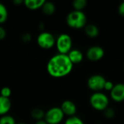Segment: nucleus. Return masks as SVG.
<instances>
[{"mask_svg":"<svg viewBox=\"0 0 124 124\" xmlns=\"http://www.w3.org/2000/svg\"><path fill=\"white\" fill-rule=\"evenodd\" d=\"M110 97L116 102L124 101V84H117L110 91Z\"/></svg>","mask_w":124,"mask_h":124,"instance_id":"obj_9","label":"nucleus"},{"mask_svg":"<svg viewBox=\"0 0 124 124\" xmlns=\"http://www.w3.org/2000/svg\"><path fill=\"white\" fill-rule=\"evenodd\" d=\"M12 107L9 98H5L0 96V116L7 115Z\"/></svg>","mask_w":124,"mask_h":124,"instance_id":"obj_12","label":"nucleus"},{"mask_svg":"<svg viewBox=\"0 0 124 124\" xmlns=\"http://www.w3.org/2000/svg\"><path fill=\"white\" fill-rule=\"evenodd\" d=\"M64 116L65 115L60 108L54 107L45 113L44 120L48 124H59L62 121Z\"/></svg>","mask_w":124,"mask_h":124,"instance_id":"obj_5","label":"nucleus"},{"mask_svg":"<svg viewBox=\"0 0 124 124\" xmlns=\"http://www.w3.org/2000/svg\"><path fill=\"white\" fill-rule=\"evenodd\" d=\"M73 41L71 37L67 33L60 34L56 39L55 46L59 54H68L72 49Z\"/></svg>","mask_w":124,"mask_h":124,"instance_id":"obj_4","label":"nucleus"},{"mask_svg":"<svg viewBox=\"0 0 124 124\" xmlns=\"http://www.w3.org/2000/svg\"><path fill=\"white\" fill-rule=\"evenodd\" d=\"M41 9H42L43 13L46 15H52V14L54 13V12L56 10L55 5L52 1H45V3L42 6Z\"/></svg>","mask_w":124,"mask_h":124,"instance_id":"obj_15","label":"nucleus"},{"mask_svg":"<svg viewBox=\"0 0 124 124\" xmlns=\"http://www.w3.org/2000/svg\"><path fill=\"white\" fill-rule=\"evenodd\" d=\"M106 81L107 80L102 75H93L89 78L87 81V86L91 90L95 92H100V91L104 89Z\"/></svg>","mask_w":124,"mask_h":124,"instance_id":"obj_7","label":"nucleus"},{"mask_svg":"<svg viewBox=\"0 0 124 124\" xmlns=\"http://www.w3.org/2000/svg\"><path fill=\"white\" fill-rule=\"evenodd\" d=\"M64 124H84V123L80 118L77 116H72L67 118Z\"/></svg>","mask_w":124,"mask_h":124,"instance_id":"obj_20","label":"nucleus"},{"mask_svg":"<svg viewBox=\"0 0 124 124\" xmlns=\"http://www.w3.org/2000/svg\"><path fill=\"white\" fill-rule=\"evenodd\" d=\"M73 67V65L67 54L58 53L49 60L46 65V70L52 77L60 78L70 73Z\"/></svg>","mask_w":124,"mask_h":124,"instance_id":"obj_1","label":"nucleus"},{"mask_svg":"<svg viewBox=\"0 0 124 124\" xmlns=\"http://www.w3.org/2000/svg\"><path fill=\"white\" fill-rule=\"evenodd\" d=\"M86 0H75L73 2V7L76 11H82L86 7Z\"/></svg>","mask_w":124,"mask_h":124,"instance_id":"obj_18","label":"nucleus"},{"mask_svg":"<svg viewBox=\"0 0 124 124\" xmlns=\"http://www.w3.org/2000/svg\"><path fill=\"white\" fill-rule=\"evenodd\" d=\"M22 39H23V41L28 42V41H30L31 40V36L29 33H25L22 36Z\"/></svg>","mask_w":124,"mask_h":124,"instance_id":"obj_26","label":"nucleus"},{"mask_svg":"<svg viewBox=\"0 0 124 124\" xmlns=\"http://www.w3.org/2000/svg\"><path fill=\"white\" fill-rule=\"evenodd\" d=\"M0 96L1 97H5V98H9V97L11 96L12 94V90L9 87H7V86H4L3 87L1 91H0Z\"/></svg>","mask_w":124,"mask_h":124,"instance_id":"obj_21","label":"nucleus"},{"mask_svg":"<svg viewBox=\"0 0 124 124\" xmlns=\"http://www.w3.org/2000/svg\"><path fill=\"white\" fill-rule=\"evenodd\" d=\"M105 55L104 49L100 46H92L89 47L86 53V56L89 60L95 62L103 58Z\"/></svg>","mask_w":124,"mask_h":124,"instance_id":"obj_8","label":"nucleus"},{"mask_svg":"<svg viewBox=\"0 0 124 124\" xmlns=\"http://www.w3.org/2000/svg\"><path fill=\"white\" fill-rule=\"evenodd\" d=\"M67 55L73 65L81 62L84 59L83 53L78 49H71Z\"/></svg>","mask_w":124,"mask_h":124,"instance_id":"obj_11","label":"nucleus"},{"mask_svg":"<svg viewBox=\"0 0 124 124\" xmlns=\"http://www.w3.org/2000/svg\"><path fill=\"white\" fill-rule=\"evenodd\" d=\"M24 2V1H22V0H14L13 1V3L15 4L16 5H20L21 4H23Z\"/></svg>","mask_w":124,"mask_h":124,"instance_id":"obj_27","label":"nucleus"},{"mask_svg":"<svg viewBox=\"0 0 124 124\" xmlns=\"http://www.w3.org/2000/svg\"><path fill=\"white\" fill-rule=\"evenodd\" d=\"M23 124V123H19V124Z\"/></svg>","mask_w":124,"mask_h":124,"instance_id":"obj_29","label":"nucleus"},{"mask_svg":"<svg viewBox=\"0 0 124 124\" xmlns=\"http://www.w3.org/2000/svg\"><path fill=\"white\" fill-rule=\"evenodd\" d=\"M118 13L121 16L124 17V1L121 2L118 6Z\"/></svg>","mask_w":124,"mask_h":124,"instance_id":"obj_25","label":"nucleus"},{"mask_svg":"<svg viewBox=\"0 0 124 124\" xmlns=\"http://www.w3.org/2000/svg\"><path fill=\"white\" fill-rule=\"evenodd\" d=\"M31 117L36 120L37 121H41L44 120V116H45V113L42 109L40 108H34L33 110H32L31 113Z\"/></svg>","mask_w":124,"mask_h":124,"instance_id":"obj_16","label":"nucleus"},{"mask_svg":"<svg viewBox=\"0 0 124 124\" xmlns=\"http://www.w3.org/2000/svg\"><path fill=\"white\" fill-rule=\"evenodd\" d=\"M45 1H46L44 0H25L23 4L28 9L31 10H36L41 8Z\"/></svg>","mask_w":124,"mask_h":124,"instance_id":"obj_13","label":"nucleus"},{"mask_svg":"<svg viewBox=\"0 0 124 124\" xmlns=\"http://www.w3.org/2000/svg\"><path fill=\"white\" fill-rule=\"evenodd\" d=\"M86 16L82 11L73 10L70 12L66 17L68 25L74 29H80L84 28L86 25Z\"/></svg>","mask_w":124,"mask_h":124,"instance_id":"obj_2","label":"nucleus"},{"mask_svg":"<svg viewBox=\"0 0 124 124\" xmlns=\"http://www.w3.org/2000/svg\"><path fill=\"white\" fill-rule=\"evenodd\" d=\"M84 32L89 38H95L99 35V28L94 24H88L84 27Z\"/></svg>","mask_w":124,"mask_h":124,"instance_id":"obj_14","label":"nucleus"},{"mask_svg":"<svg viewBox=\"0 0 124 124\" xmlns=\"http://www.w3.org/2000/svg\"><path fill=\"white\" fill-rule=\"evenodd\" d=\"M104 115L105 116L108 118V119H112L115 117V115H116V113H115V110L111 108H106L105 110H104Z\"/></svg>","mask_w":124,"mask_h":124,"instance_id":"obj_22","label":"nucleus"},{"mask_svg":"<svg viewBox=\"0 0 124 124\" xmlns=\"http://www.w3.org/2000/svg\"><path fill=\"white\" fill-rule=\"evenodd\" d=\"M8 17V11L4 4L0 3V24L5 23Z\"/></svg>","mask_w":124,"mask_h":124,"instance_id":"obj_17","label":"nucleus"},{"mask_svg":"<svg viewBox=\"0 0 124 124\" xmlns=\"http://www.w3.org/2000/svg\"><path fill=\"white\" fill-rule=\"evenodd\" d=\"M114 84L110 81H106L105 84V86H104V89L106 91H111L113 89V88L114 87Z\"/></svg>","mask_w":124,"mask_h":124,"instance_id":"obj_23","label":"nucleus"},{"mask_svg":"<svg viewBox=\"0 0 124 124\" xmlns=\"http://www.w3.org/2000/svg\"><path fill=\"white\" fill-rule=\"evenodd\" d=\"M0 124H16L15 118L9 115L0 117Z\"/></svg>","mask_w":124,"mask_h":124,"instance_id":"obj_19","label":"nucleus"},{"mask_svg":"<svg viewBox=\"0 0 124 124\" xmlns=\"http://www.w3.org/2000/svg\"><path fill=\"white\" fill-rule=\"evenodd\" d=\"M91 106L96 110L104 111L109 105V99L106 94L102 92H94L89 99Z\"/></svg>","mask_w":124,"mask_h":124,"instance_id":"obj_3","label":"nucleus"},{"mask_svg":"<svg viewBox=\"0 0 124 124\" xmlns=\"http://www.w3.org/2000/svg\"><path fill=\"white\" fill-rule=\"evenodd\" d=\"M6 35H7L6 30L2 26L0 25V41L3 40L6 37Z\"/></svg>","mask_w":124,"mask_h":124,"instance_id":"obj_24","label":"nucleus"},{"mask_svg":"<svg viewBox=\"0 0 124 124\" xmlns=\"http://www.w3.org/2000/svg\"><path fill=\"white\" fill-rule=\"evenodd\" d=\"M35 124H48L44 120H41V121H36Z\"/></svg>","mask_w":124,"mask_h":124,"instance_id":"obj_28","label":"nucleus"},{"mask_svg":"<svg viewBox=\"0 0 124 124\" xmlns=\"http://www.w3.org/2000/svg\"></svg>","mask_w":124,"mask_h":124,"instance_id":"obj_30","label":"nucleus"},{"mask_svg":"<svg viewBox=\"0 0 124 124\" xmlns=\"http://www.w3.org/2000/svg\"><path fill=\"white\" fill-rule=\"evenodd\" d=\"M60 109L65 116H68L69 117L75 116L77 110L75 103L70 100H65L62 103Z\"/></svg>","mask_w":124,"mask_h":124,"instance_id":"obj_10","label":"nucleus"},{"mask_svg":"<svg viewBox=\"0 0 124 124\" xmlns=\"http://www.w3.org/2000/svg\"><path fill=\"white\" fill-rule=\"evenodd\" d=\"M56 39L49 32H41L37 37L38 45L44 49H49L55 45Z\"/></svg>","mask_w":124,"mask_h":124,"instance_id":"obj_6","label":"nucleus"}]
</instances>
